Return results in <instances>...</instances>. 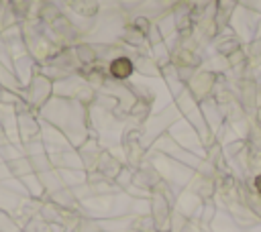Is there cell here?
I'll use <instances>...</instances> for the list:
<instances>
[{"label": "cell", "mask_w": 261, "mask_h": 232, "mask_svg": "<svg viewBox=\"0 0 261 232\" xmlns=\"http://www.w3.org/2000/svg\"><path fill=\"white\" fill-rule=\"evenodd\" d=\"M110 71H112V75H114V77L124 79V77H128V75H130V71H133V63H130L126 57L114 59V61H112V65H110Z\"/></svg>", "instance_id": "cell-1"}, {"label": "cell", "mask_w": 261, "mask_h": 232, "mask_svg": "<svg viewBox=\"0 0 261 232\" xmlns=\"http://www.w3.org/2000/svg\"><path fill=\"white\" fill-rule=\"evenodd\" d=\"M255 187H257V191L261 193V175H259V177L255 179Z\"/></svg>", "instance_id": "cell-2"}]
</instances>
